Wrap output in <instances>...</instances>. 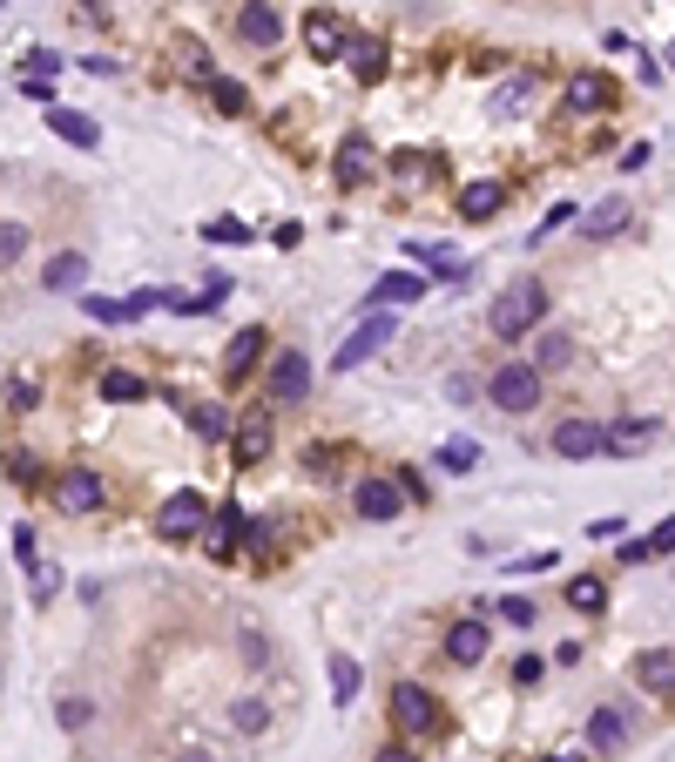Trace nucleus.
<instances>
[{"mask_svg":"<svg viewBox=\"0 0 675 762\" xmlns=\"http://www.w3.org/2000/svg\"><path fill=\"white\" fill-rule=\"evenodd\" d=\"M540 317H547V284L540 277H513V284L493 297V310H487V331L500 344H521V338L540 331Z\"/></svg>","mask_w":675,"mask_h":762,"instance_id":"nucleus-1","label":"nucleus"},{"mask_svg":"<svg viewBox=\"0 0 675 762\" xmlns=\"http://www.w3.org/2000/svg\"><path fill=\"white\" fill-rule=\"evenodd\" d=\"M540 391H547V372L540 365H500V372H487V398H493L500 412H513V419L534 412Z\"/></svg>","mask_w":675,"mask_h":762,"instance_id":"nucleus-2","label":"nucleus"},{"mask_svg":"<svg viewBox=\"0 0 675 762\" xmlns=\"http://www.w3.org/2000/svg\"><path fill=\"white\" fill-rule=\"evenodd\" d=\"M392 338H399V317H392V310H372L365 325H359V331H351V338H345V344L331 351V372H359L365 357H379V351H385Z\"/></svg>","mask_w":675,"mask_h":762,"instance_id":"nucleus-3","label":"nucleus"},{"mask_svg":"<svg viewBox=\"0 0 675 762\" xmlns=\"http://www.w3.org/2000/svg\"><path fill=\"white\" fill-rule=\"evenodd\" d=\"M210 527V506H203V493H170L163 500V513H155V534H163V540H196V534H203Z\"/></svg>","mask_w":675,"mask_h":762,"instance_id":"nucleus-4","label":"nucleus"},{"mask_svg":"<svg viewBox=\"0 0 675 762\" xmlns=\"http://www.w3.org/2000/svg\"><path fill=\"white\" fill-rule=\"evenodd\" d=\"M48 493H55V506H61L68 519H89V513H102V500H108V486H102L95 472H61Z\"/></svg>","mask_w":675,"mask_h":762,"instance_id":"nucleus-5","label":"nucleus"},{"mask_svg":"<svg viewBox=\"0 0 675 762\" xmlns=\"http://www.w3.org/2000/svg\"><path fill=\"white\" fill-rule=\"evenodd\" d=\"M311 391V357L304 351H277L270 357V406H298Z\"/></svg>","mask_w":675,"mask_h":762,"instance_id":"nucleus-6","label":"nucleus"},{"mask_svg":"<svg viewBox=\"0 0 675 762\" xmlns=\"http://www.w3.org/2000/svg\"><path fill=\"white\" fill-rule=\"evenodd\" d=\"M561 459H594V453H608V425H594V419H568V425H554L547 438Z\"/></svg>","mask_w":675,"mask_h":762,"instance_id":"nucleus-7","label":"nucleus"},{"mask_svg":"<svg viewBox=\"0 0 675 762\" xmlns=\"http://www.w3.org/2000/svg\"><path fill=\"white\" fill-rule=\"evenodd\" d=\"M392 722H399L406 736H426L432 722H440V708H432V695L419 689V681H399V689H392Z\"/></svg>","mask_w":675,"mask_h":762,"instance_id":"nucleus-8","label":"nucleus"},{"mask_svg":"<svg viewBox=\"0 0 675 762\" xmlns=\"http://www.w3.org/2000/svg\"><path fill=\"white\" fill-rule=\"evenodd\" d=\"M304 42H311V55H317V61H345V48H351V27H345L338 14H325V8H317V14H304Z\"/></svg>","mask_w":675,"mask_h":762,"instance_id":"nucleus-9","label":"nucleus"},{"mask_svg":"<svg viewBox=\"0 0 675 762\" xmlns=\"http://www.w3.org/2000/svg\"><path fill=\"white\" fill-rule=\"evenodd\" d=\"M236 34H244L257 55H270V48H277V34H284V21H277L270 0H244V8H236Z\"/></svg>","mask_w":675,"mask_h":762,"instance_id":"nucleus-10","label":"nucleus"},{"mask_svg":"<svg viewBox=\"0 0 675 762\" xmlns=\"http://www.w3.org/2000/svg\"><path fill=\"white\" fill-rule=\"evenodd\" d=\"M628 736H635V722H628L621 708H594V715H587V749H594V755H621Z\"/></svg>","mask_w":675,"mask_h":762,"instance_id":"nucleus-11","label":"nucleus"},{"mask_svg":"<svg viewBox=\"0 0 675 762\" xmlns=\"http://www.w3.org/2000/svg\"><path fill=\"white\" fill-rule=\"evenodd\" d=\"M351 500H359V513H365V519H399L406 486H399V479H359V493H351Z\"/></svg>","mask_w":675,"mask_h":762,"instance_id":"nucleus-12","label":"nucleus"},{"mask_svg":"<svg viewBox=\"0 0 675 762\" xmlns=\"http://www.w3.org/2000/svg\"><path fill=\"white\" fill-rule=\"evenodd\" d=\"M446 661H459V668L487 661V621H480V614H466V621L446 628Z\"/></svg>","mask_w":675,"mask_h":762,"instance_id":"nucleus-13","label":"nucleus"},{"mask_svg":"<svg viewBox=\"0 0 675 762\" xmlns=\"http://www.w3.org/2000/svg\"><path fill=\"white\" fill-rule=\"evenodd\" d=\"M426 297V277L419 270H392L372 284V310H399V304H419Z\"/></svg>","mask_w":675,"mask_h":762,"instance_id":"nucleus-14","label":"nucleus"},{"mask_svg":"<svg viewBox=\"0 0 675 762\" xmlns=\"http://www.w3.org/2000/svg\"><path fill=\"white\" fill-rule=\"evenodd\" d=\"M655 432H662L655 419H615V425H608V453H615V459H642V453L655 446Z\"/></svg>","mask_w":675,"mask_h":762,"instance_id":"nucleus-15","label":"nucleus"},{"mask_svg":"<svg viewBox=\"0 0 675 762\" xmlns=\"http://www.w3.org/2000/svg\"><path fill=\"white\" fill-rule=\"evenodd\" d=\"M257 357H264V325H244L230 338V351H223V378L236 385V378H251L257 372Z\"/></svg>","mask_w":675,"mask_h":762,"instance_id":"nucleus-16","label":"nucleus"},{"mask_svg":"<svg viewBox=\"0 0 675 762\" xmlns=\"http://www.w3.org/2000/svg\"><path fill=\"white\" fill-rule=\"evenodd\" d=\"M236 466H257L264 453H270V406H257V412H244V425H236Z\"/></svg>","mask_w":675,"mask_h":762,"instance_id":"nucleus-17","label":"nucleus"},{"mask_svg":"<svg viewBox=\"0 0 675 762\" xmlns=\"http://www.w3.org/2000/svg\"><path fill=\"white\" fill-rule=\"evenodd\" d=\"M48 129H55L68 149H95V142H102V129L89 122V115H82V108H61V102H48Z\"/></svg>","mask_w":675,"mask_h":762,"instance_id":"nucleus-18","label":"nucleus"},{"mask_svg":"<svg viewBox=\"0 0 675 762\" xmlns=\"http://www.w3.org/2000/svg\"><path fill=\"white\" fill-rule=\"evenodd\" d=\"M635 681H642L649 695H675V648H649L635 661Z\"/></svg>","mask_w":675,"mask_h":762,"instance_id":"nucleus-19","label":"nucleus"},{"mask_svg":"<svg viewBox=\"0 0 675 762\" xmlns=\"http://www.w3.org/2000/svg\"><path fill=\"white\" fill-rule=\"evenodd\" d=\"M365 176H372V142H365V136H345V142H338V183L359 189Z\"/></svg>","mask_w":675,"mask_h":762,"instance_id":"nucleus-20","label":"nucleus"},{"mask_svg":"<svg viewBox=\"0 0 675 762\" xmlns=\"http://www.w3.org/2000/svg\"><path fill=\"white\" fill-rule=\"evenodd\" d=\"M42 284H48V291H82V284H89V257H82V250H61V257L42 270Z\"/></svg>","mask_w":675,"mask_h":762,"instance_id":"nucleus-21","label":"nucleus"},{"mask_svg":"<svg viewBox=\"0 0 675 762\" xmlns=\"http://www.w3.org/2000/svg\"><path fill=\"white\" fill-rule=\"evenodd\" d=\"M500 203H507L500 183H466V189H459V216H473V223H487Z\"/></svg>","mask_w":675,"mask_h":762,"instance_id":"nucleus-22","label":"nucleus"},{"mask_svg":"<svg viewBox=\"0 0 675 762\" xmlns=\"http://www.w3.org/2000/svg\"><path fill=\"white\" fill-rule=\"evenodd\" d=\"M534 365H540V372L574 365V338H568V331H534Z\"/></svg>","mask_w":675,"mask_h":762,"instance_id":"nucleus-23","label":"nucleus"},{"mask_svg":"<svg viewBox=\"0 0 675 762\" xmlns=\"http://www.w3.org/2000/svg\"><path fill=\"white\" fill-rule=\"evenodd\" d=\"M628 216H635V210L621 203V196H608V203H594V216H581V230H587V236H621Z\"/></svg>","mask_w":675,"mask_h":762,"instance_id":"nucleus-24","label":"nucleus"},{"mask_svg":"<svg viewBox=\"0 0 675 762\" xmlns=\"http://www.w3.org/2000/svg\"><path fill=\"white\" fill-rule=\"evenodd\" d=\"M189 432H196V438H210V446L236 438V425H230V412H223V406H189Z\"/></svg>","mask_w":675,"mask_h":762,"instance_id":"nucleus-25","label":"nucleus"},{"mask_svg":"<svg viewBox=\"0 0 675 762\" xmlns=\"http://www.w3.org/2000/svg\"><path fill=\"white\" fill-rule=\"evenodd\" d=\"M568 108H574V115L608 108V82H602V74H574V82H568Z\"/></svg>","mask_w":675,"mask_h":762,"instance_id":"nucleus-26","label":"nucleus"},{"mask_svg":"<svg viewBox=\"0 0 675 762\" xmlns=\"http://www.w3.org/2000/svg\"><path fill=\"white\" fill-rule=\"evenodd\" d=\"M236 534H244V519H236V506H223V513L210 519V527H203V547L223 560V553H236Z\"/></svg>","mask_w":675,"mask_h":762,"instance_id":"nucleus-27","label":"nucleus"},{"mask_svg":"<svg viewBox=\"0 0 675 762\" xmlns=\"http://www.w3.org/2000/svg\"><path fill=\"white\" fill-rule=\"evenodd\" d=\"M351 74H359V82H379L385 74V42H359V34H351Z\"/></svg>","mask_w":675,"mask_h":762,"instance_id":"nucleus-28","label":"nucleus"},{"mask_svg":"<svg viewBox=\"0 0 675 762\" xmlns=\"http://www.w3.org/2000/svg\"><path fill=\"white\" fill-rule=\"evenodd\" d=\"M568 608L574 614H602L608 608V587L594 581V574H581V581H568Z\"/></svg>","mask_w":675,"mask_h":762,"instance_id":"nucleus-29","label":"nucleus"},{"mask_svg":"<svg viewBox=\"0 0 675 762\" xmlns=\"http://www.w3.org/2000/svg\"><path fill=\"white\" fill-rule=\"evenodd\" d=\"M359 661H351V655H331V702H359Z\"/></svg>","mask_w":675,"mask_h":762,"instance_id":"nucleus-30","label":"nucleus"},{"mask_svg":"<svg viewBox=\"0 0 675 762\" xmlns=\"http://www.w3.org/2000/svg\"><path fill=\"white\" fill-rule=\"evenodd\" d=\"M102 398H115V406H136V398H149V385L136 372H102Z\"/></svg>","mask_w":675,"mask_h":762,"instance_id":"nucleus-31","label":"nucleus"},{"mask_svg":"<svg viewBox=\"0 0 675 762\" xmlns=\"http://www.w3.org/2000/svg\"><path fill=\"white\" fill-rule=\"evenodd\" d=\"M230 722H236V736H264V729H270V708H264L257 695H244V702L230 708Z\"/></svg>","mask_w":675,"mask_h":762,"instance_id":"nucleus-32","label":"nucleus"},{"mask_svg":"<svg viewBox=\"0 0 675 762\" xmlns=\"http://www.w3.org/2000/svg\"><path fill=\"white\" fill-rule=\"evenodd\" d=\"M527 95H534V82H527V74H513V82H500V89H493V102H487V108H493V115H521V102H527Z\"/></svg>","mask_w":675,"mask_h":762,"instance_id":"nucleus-33","label":"nucleus"},{"mask_svg":"<svg viewBox=\"0 0 675 762\" xmlns=\"http://www.w3.org/2000/svg\"><path fill=\"white\" fill-rule=\"evenodd\" d=\"M210 102H217L223 115H251V95H244V82H230V74H217V82H210Z\"/></svg>","mask_w":675,"mask_h":762,"instance_id":"nucleus-34","label":"nucleus"},{"mask_svg":"<svg viewBox=\"0 0 675 762\" xmlns=\"http://www.w3.org/2000/svg\"><path fill=\"white\" fill-rule=\"evenodd\" d=\"M176 61H183V74H189V82H203V89L217 82V68L203 61V42H176Z\"/></svg>","mask_w":675,"mask_h":762,"instance_id":"nucleus-35","label":"nucleus"},{"mask_svg":"<svg viewBox=\"0 0 675 762\" xmlns=\"http://www.w3.org/2000/svg\"><path fill=\"white\" fill-rule=\"evenodd\" d=\"M27 257V223H0V270H14Z\"/></svg>","mask_w":675,"mask_h":762,"instance_id":"nucleus-36","label":"nucleus"},{"mask_svg":"<svg viewBox=\"0 0 675 762\" xmlns=\"http://www.w3.org/2000/svg\"><path fill=\"white\" fill-rule=\"evenodd\" d=\"M48 74H61V55H48V48H27V61H21V82H48Z\"/></svg>","mask_w":675,"mask_h":762,"instance_id":"nucleus-37","label":"nucleus"},{"mask_svg":"<svg viewBox=\"0 0 675 762\" xmlns=\"http://www.w3.org/2000/svg\"><path fill=\"white\" fill-rule=\"evenodd\" d=\"M82 310L95 317V325H123V317H136V310H129V297H123V304H115V297H82Z\"/></svg>","mask_w":675,"mask_h":762,"instance_id":"nucleus-38","label":"nucleus"},{"mask_svg":"<svg viewBox=\"0 0 675 762\" xmlns=\"http://www.w3.org/2000/svg\"><path fill=\"white\" fill-rule=\"evenodd\" d=\"M473 459H480V446H473V438H453L440 453V472H473Z\"/></svg>","mask_w":675,"mask_h":762,"instance_id":"nucleus-39","label":"nucleus"},{"mask_svg":"<svg viewBox=\"0 0 675 762\" xmlns=\"http://www.w3.org/2000/svg\"><path fill=\"white\" fill-rule=\"evenodd\" d=\"M574 216H581V210H574V203H554V210H547V216H540V230H534V236H527V244H540V236H554V230H561V223H574Z\"/></svg>","mask_w":675,"mask_h":762,"instance_id":"nucleus-40","label":"nucleus"},{"mask_svg":"<svg viewBox=\"0 0 675 762\" xmlns=\"http://www.w3.org/2000/svg\"><path fill=\"white\" fill-rule=\"evenodd\" d=\"M500 621H513V628H534V600L507 594V600H500Z\"/></svg>","mask_w":675,"mask_h":762,"instance_id":"nucleus-41","label":"nucleus"},{"mask_svg":"<svg viewBox=\"0 0 675 762\" xmlns=\"http://www.w3.org/2000/svg\"><path fill=\"white\" fill-rule=\"evenodd\" d=\"M89 715H95L89 695H68V702H61V722H68V729H89Z\"/></svg>","mask_w":675,"mask_h":762,"instance_id":"nucleus-42","label":"nucleus"},{"mask_svg":"<svg viewBox=\"0 0 675 762\" xmlns=\"http://www.w3.org/2000/svg\"><path fill=\"white\" fill-rule=\"evenodd\" d=\"M203 236H210V244H251L244 223H203Z\"/></svg>","mask_w":675,"mask_h":762,"instance_id":"nucleus-43","label":"nucleus"},{"mask_svg":"<svg viewBox=\"0 0 675 762\" xmlns=\"http://www.w3.org/2000/svg\"><path fill=\"white\" fill-rule=\"evenodd\" d=\"M507 567H513V574H547L554 553H521V560H507Z\"/></svg>","mask_w":675,"mask_h":762,"instance_id":"nucleus-44","label":"nucleus"},{"mask_svg":"<svg viewBox=\"0 0 675 762\" xmlns=\"http://www.w3.org/2000/svg\"><path fill=\"white\" fill-rule=\"evenodd\" d=\"M399 163V183H426V155H392Z\"/></svg>","mask_w":675,"mask_h":762,"instance_id":"nucleus-45","label":"nucleus"},{"mask_svg":"<svg viewBox=\"0 0 675 762\" xmlns=\"http://www.w3.org/2000/svg\"><path fill=\"white\" fill-rule=\"evenodd\" d=\"M513 681H521V689H534V681H540V655H521V661H513Z\"/></svg>","mask_w":675,"mask_h":762,"instance_id":"nucleus-46","label":"nucleus"},{"mask_svg":"<svg viewBox=\"0 0 675 762\" xmlns=\"http://www.w3.org/2000/svg\"><path fill=\"white\" fill-rule=\"evenodd\" d=\"M649 163H655V149H649V142H635V149L621 155V169H649Z\"/></svg>","mask_w":675,"mask_h":762,"instance_id":"nucleus-47","label":"nucleus"},{"mask_svg":"<svg viewBox=\"0 0 675 762\" xmlns=\"http://www.w3.org/2000/svg\"><path fill=\"white\" fill-rule=\"evenodd\" d=\"M649 547H655V553H675V519H662V527L649 534Z\"/></svg>","mask_w":675,"mask_h":762,"instance_id":"nucleus-48","label":"nucleus"},{"mask_svg":"<svg viewBox=\"0 0 675 762\" xmlns=\"http://www.w3.org/2000/svg\"><path fill=\"white\" fill-rule=\"evenodd\" d=\"M372 762H419V755H412V749H406V742H392V749H379V755H372Z\"/></svg>","mask_w":675,"mask_h":762,"instance_id":"nucleus-49","label":"nucleus"},{"mask_svg":"<svg viewBox=\"0 0 675 762\" xmlns=\"http://www.w3.org/2000/svg\"><path fill=\"white\" fill-rule=\"evenodd\" d=\"M547 762H581V755H547Z\"/></svg>","mask_w":675,"mask_h":762,"instance_id":"nucleus-50","label":"nucleus"},{"mask_svg":"<svg viewBox=\"0 0 675 762\" xmlns=\"http://www.w3.org/2000/svg\"><path fill=\"white\" fill-rule=\"evenodd\" d=\"M668 68H675V42H668Z\"/></svg>","mask_w":675,"mask_h":762,"instance_id":"nucleus-51","label":"nucleus"}]
</instances>
